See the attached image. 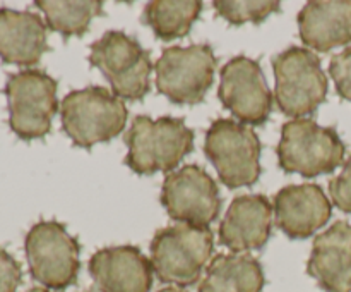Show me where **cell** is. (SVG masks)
I'll list each match as a JSON object with an SVG mask.
<instances>
[{"label": "cell", "mask_w": 351, "mask_h": 292, "mask_svg": "<svg viewBox=\"0 0 351 292\" xmlns=\"http://www.w3.org/2000/svg\"><path fill=\"white\" fill-rule=\"evenodd\" d=\"M204 153L228 188H249L261 177V141L252 127L218 119L206 133Z\"/></svg>", "instance_id": "7"}, {"label": "cell", "mask_w": 351, "mask_h": 292, "mask_svg": "<svg viewBox=\"0 0 351 292\" xmlns=\"http://www.w3.org/2000/svg\"><path fill=\"white\" fill-rule=\"evenodd\" d=\"M329 194L335 206L341 212L351 213V157L345 161L341 174L329 182Z\"/></svg>", "instance_id": "24"}, {"label": "cell", "mask_w": 351, "mask_h": 292, "mask_svg": "<svg viewBox=\"0 0 351 292\" xmlns=\"http://www.w3.org/2000/svg\"><path fill=\"white\" fill-rule=\"evenodd\" d=\"M123 139L125 165L139 175L171 172L194 150V131L175 117L137 115Z\"/></svg>", "instance_id": "1"}, {"label": "cell", "mask_w": 351, "mask_h": 292, "mask_svg": "<svg viewBox=\"0 0 351 292\" xmlns=\"http://www.w3.org/2000/svg\"><path fill=\"white\" fill-rule=\"evenodd\" d=\"M89 273L99 292H149L153 263L136 246H112L96 251Z\"/></svg>", "instance_id": "13"}, {"label": "cell", "mask_w": 351, "mask_h": 292, "mask_svg": "<svg viewBox=\"0 0 351 292\" xmlns=\"http://www.w3.org/2000/svg\"><path fill=\"white\" fill-rule=\"evenodd\" d=\"M215 9L219 17L233 26L245 23H263L271 14L280 12L281 3L276 0H216Z\"/></svg>", "instance_id": "22"}, {"label": "cell", "mask_w": 351, "mask_h": 292, "mask_svg": "<svg viewBox=\"0 0 351 292\" xmlns=\"http://www.w3.org/2000/svg\"><path fill=\"white\" fill-rule=\"evenodd\" d=\"M331 201L317 184H295L274 198L278 229L290 239H307L331 218Z\"/></svg>", "instance_id": "14"}, {"label": "cell", "mask_w": 351, "mask_h": 292, "mask_svg": "<svg viewBox=\"0 0 351 292\" xmlns=\"http://www.w3.org/2000/svg\"><path fill=\"white\" fill-rule=\"evenodd\" d=\"M158 292H185L184 289H180V287H165V289H161V291H158Z\"/></svg>", "instance_id": "26"}, {"label": "cell", "mask_w": 351, "mask_h": 292, "mask_svg": "<svg viewBox=\"0 0 351 292\" xmlns=\"http://www.w3.org/2000/svg\"><path fill=\"white\" fill-rule=\"evenodd\" d=\"M219 78V100L240 124H266L273 110V93L256 60L239 55L223 65Z\"/></svg>", "instance_id": "12"}, {"label": "cell", "mask_w": 351, "mask_h": 292, "mask_svg": "<svg viewBox=\"0 0 351 292\" xmlns=\"http://www.w3.org/2000/svg\"><path fill=\"white\" fill-rule=\"evenodd\" d=\"M27 292H50V291H48V289H45V287H34V289H29Z\"/></svg>", "instance_id": "27"}, {"label": "cell", "mask_w": 351, "mask_h": 292, "mask_svg": "<svg viewBox=\"0 0 351 292\" xmlns=\"http://www.w3.org/2000/svg\"><path fill=\"white\" fill-rule=\"evenodd\" d=\"M274 102L288 117L311 115L328 96L329 82L321 58L304 47H290L273 58Z\"/></svg>", "instance_id": "4"}, {"label": "cell", "mask_w": 351, "mask_h": 292, "mask_svg": "<svg viewBox=\"0 0 351 292\" xmlns=\"http://www.w3.org/2000/svg\"><path fill=\"white\" fill-rule=\"evenodd\" d=\"M329 74L335 81L338 95L351 103V47H346L331 58Z\"/></svg>", "instance_id": "23"}, {"label": "cell", "mask_w": 351, "mask_h": 292, "mask_svg": "<svg viewBox=\"0 0 351 292\" xmlns=\"http://www.w3.org/2000/svg\"><path fill=\"white\" fill-rule=\"evenodd\" d=\"M34 5L45 14L47 27L65 38L82 36L91 21L105 14L99 0H38Z\"/></svg>", "instance_id": "21"}, {"label": "cell", "mask_w": 351, "mask_h": 292, "mask_svg": "<svg viewBox=\"0 0 351 292\" xmlns=\"http://www.w3.org/2000/svg\"><path fill=\"white\" fill-rule=\"evenodd\" d=\"M161 205L173 220L194 227H209L219 215L221 196L215 179L199 165H185L167 175Z\"/></svg>", "instance_id": "11"}, {"label": "cell", "mask_w": 351, "mask_h": 292, "mask_svg": "<svg viewBox=\"0 0 351 292\" xmlns=\"http://www.w3.org/2000/svg\"><path fill=\"white\" fill-rule=\"evenodd\" d=\"M305 47L329 52L351 41V0H314L298 14Z\"/></svg>", "instance_id": "18"}, {"label": "cell", "mask_w": 351, "mask_h": 292, "mask_svg": "<svg viewBox=\"0 0 351 292\" xmlns=\"http://www.w3.org/2000/svg\"><path fill=\"white\" fill-rule=\"evenodd\" d=\"M216 57L211 45L170 47L154 64L156 88L177 105H197L215 81Z\"/></svg>", "instance_id": "10"}, {"label": "cell", "mask_w": 351, "mask_h": 292, "mask_svg": "<svg viewBox=\"0 0 351 292\" xmlns=\"http://www.w3.org/2000/svg\"><path fill=\"white\" fill-rule=\"evenodd\" d=\"M24 251L31 277L45 289L64 291L77 280L81 246L64 223L55 220L34 223L26 234Z\"/></svg>", "instance_id": "6"}, {"label": "cell", "mask_w": 351, "mask_h": 292, "mask_svg": "<svg viewBox=\"0 0 351 292\" xmlns=\"http://www.w3.org/2000/svg\"><path fill=\"white\" fill-rule=\"evenodd\" d=\"M273 205L264 194H243L232 201L221 225L219 244L233 253L263 249L271 237Z\"/></svg>", "instance_id": "15"}, {"label": "cell", "mask_w": 351, "mask_h": 292, "mask_svg": "<svg viewBox=\"0 0 351 292\" xmlns=\"http://www.w3.org/2000/svg\"><path fill=\"white\" fill-rule=\"evenodd\" d=\"M264 271L250 254H218L208 267L199 292H261Z\"/></svg>", "instance_id": "19"}, {"label": "cell", "mask_w": 351, "mask_h": 292, "mask_svg": "<svg viewBox=\"0 0 351 292\" xmlns=\"http://www.w3.org/2000/svg\"><path fill=\"white\" fill-rule=\"evenodd\" d=\"M89 62L108 79L113 95L127 102H141L151 88L149 52L122 31H108L91 45Z\"/></svg>", "instance_id": "9"}, {"label": "cell", "mask_w": 351, "mask_h": 292, "mask_svg": "<svg viewBox=\"0 0 351 292\" xmlns=\"http://www.w3.org/2000/svg\"><path fill=\"white\" fill-rule=\"evenodd\" d=\"M215 236L208 227L187 223L160 229L151 240V263L156 277L165 284L189 287L197 284L209 263Z\"/></svg>", "instance_id": "3"}, {"label": "cell", "mask_w": 351, "mask_h": 292, "mask_svg": "<svg viewBox=\"0 0 351 292\" xmlns=\"http://www.w3.org/2000/svg\"><path fill=\"white\" fill-rule=\"evenodd\" d=\"M127 115L129 110L123 100L103 86L74 89L60 103L64 133L75 146L84 150L119 136L125 127Z\"/></svg>", "instance_id": "2"}, {"label": "cell", "mask_w": 351, "mask_h": 292, "mask_svg": "<svg viewBox=\"0 0 351 292\" xmlns=\"http://www.w3.org/2000/svg\"><path fill=\"white\" fill-rule=\"evenodd\" d=\"M3 93L9 103V127L19 139L47 136L58 112L57 81L40 69L9 74Z\"/></svg>", "instance_id": "8"}, {"label": "cell", "mask_w": 351, "mask_h": 292, "mask_svg": "<svg viewBox=\"0 0 351 292\" xmlns=\"http://www.w3.org/2000/svg\"><path fill=\"white\" fill-rule=\"evenodd\" d=\"M21 280H23L21 265L0 246V292H16Z\"/></svg>", "instance_id": "25"}, {"label": "cell", "mask_w": 351, "mask_h": 292, "mask_svg": "<svg viewBox=\"0 0 351 292\" xmlns=\"http://www.w3.org/2000/svg\"><path fill=\"white\" fill-rule=\"evenodd\" d=\"M307 273L326 292H351V223L339 220L315 237Z\"/></svg>", "instance_id": "16"}, {"label": "cell", "mask_w": 351, "mask_h": 292, "mask_svg": "<svg viewBox=\"0 0 351 292\" xmlns=\"http://www.w3.org/2000/svg\"><path fill=\"white\" fill-rule=\"evenodd\" d=\"M202 2L199 0H154L143 12L144 24L165 41L184 38L199 19Z\"/></svg>", "instance_id": "20"}, {"label": "cell", "mask_w": 351, "mask_h": 292, "mask_svg": "<svg viewBox=\"0 0 351 292\" xmlns=\"http://www.w3.org/2000/svg\"><path fill=\"white\" fill-rule=\"evenodd\" d=\"M48 52L47 23L31 10L0 9V58L5 64L31 67Z\"/></svg>", "instance_id": "17"}, {"label": "cell", "mask_w": 351, "mask_h": 292, "mask_svg": "<svg viewBox=\"0 0 351 292\" xmlns=\"http://www.w3.org/2000/svg\"><path fill=\"white\" fill-rule=\"evenodd\" d=\"M345 143L335 127L319 126L312 119H293L281 127L276 148L280 167L304 177L331 174L345 158Z\"/></svg>", "instance_id": "5"}]
</instances>
